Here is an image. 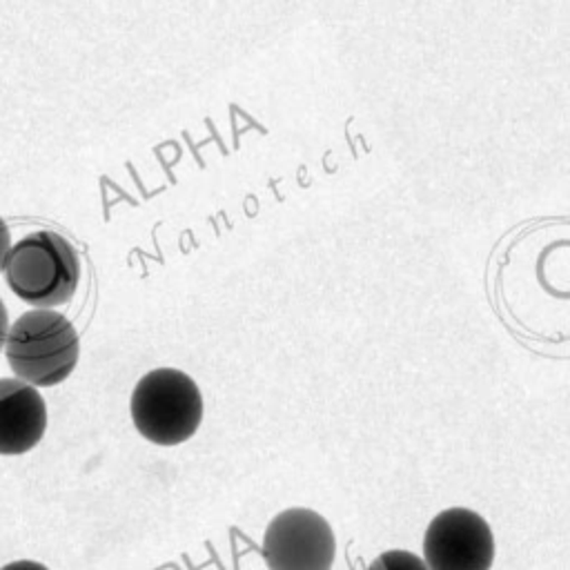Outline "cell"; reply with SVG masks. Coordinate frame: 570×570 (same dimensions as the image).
I'll use <instances>...</instances> for the list:
<instances>
[{"mask_svg": "<svg viewBox=\"0 0 570 570\" xmlns=\"http://www.w3.org/2000/svg\"><path fill=\"white\" fill-rule=\"evenodd\" d=\"M11 249V234H9V225L4 223V218L0 216V272H2V265H4V258Z\"/></svg>", "mask_w": 570, "mask_h": 570, "instance_id": "cell-8", "label": "cell"}, {"mask_svg": "<svg viewBox=\"0 0 570 570\" xmlns=\"http://www.w3.org/2000/svg\"><path fill=\"white\" fill-rule=\"evenodd\" d=\"M334 557V532L309 508H287L265 530L263 559L269 570H332Z\"/></svg>", "mask_w": 570, "mask_h": 570, "instance_id": "cell-4", "label": "cell"}, {"mask_svg": "<svg viewBox=\"0 0 570 570\" xmlns=\"http://www.w3.org/2000/svg\"><path fill=\"white\" fill-rule=\"evenodd\" d=\"M2 350L16 379L33 387H51L73 372L80 341L65 314L29 309L9 325Z\"/></svg>", "mask_w": 570, "mask_h": 570, "instance_id": "cell-2", "label": "cell"}, {"mask_svg": "<svg viewBox=\"0 0 570 570\" xmlns=\"http://www.w3.org/2000/svg\"><path fill=\"white\" fill-rule=\"evenodd\" d=\"M0 570H49L45 563L40 561H31V559H18V561H11L7 566H2Z\"/></svg>", "mask_w": 570, "mask_h": 570, "instance_id": "cell-9", "label": "cell"}, {"mask_svg": "<svg viewBox=\"0 0 570 570\" xmlns=\"http://www.w3.org/2000/svg\"><path fill=\"white\" fill-rule=\"evenodd\" d=\"M494 537L488 521L468 508L439 512L423 534L428 570H490Z\"/></svg>", "mask_w": 570, "mask_h": 570, "instance_id": "cell-5", "label": "cell"}, {"mask_svg": "<svg viewBox=\"0 0 570 570\" xmlns=\"http://www.w3.org/2000/svg\"><path fill=\"white\" fill-rule=\"evenodd\" d=\"M7 334H9V316H7V307H4V303L0 298V350L4 347Z\"/></svg>", "mask_w": 570, "mask_h": 570, "instance_id": "cell-10", "label": "cell"}, {"mask_svg": "<svg viewBox=\"0 0 570 570\" xmlns=\"http://www.w3.org/2000/svg\"><path fill=\"white\" fill-rule=\"evenodd\" d=\"M9 289L36 309L67 303L80 283V258L73 245L51 229H36L11 245L4 265Z\"/></svg>", "mask_w": 570, "mask_h": 570, "instance_id": "cell-1", "label": "cell"}, {"mask_svg": "<svg viewBox=\"0 0 570 570\" xmlns=\"http://www.w3.org/2000/svg\"><path fill=\"white\" fill-rule=\"evenodd\" d=\"M367 570H428V566L410 550H387L381 552Z\"/></svg>", "mask_w": 570, "mask_h": 570, "instance_id": "cell-7", "label": "cell"}, {"mask_svg": "<svg viewBox=\"0 0 570 570\" xmlns=\"http://www.w3.org/2000/svg\"><path fill=\"white\" fill-rule=\"evenodd\" d=\"M45 430L42 394L20 379H0V454L13 456L33 450Z\"/></svg>", "mask_w": 570, "mask_h": 570, "instance_id": "cell-6", "label": "cell"}, {"mask_svg": "<svg viewBox=\"0 0 570 570\" xmlns=\"http://www.w3.org/2000/svg\"><path fill=\"white\" fill-rule=\"evenodd\" d=\"M129 410L136 430L147 441L178 445L196 434L203 421V396L185 372L158 367L136 383Z\"/></svg>", "mask_w": 570, "mask_h": 570, "instance_id": "cell-3", "label": "cell"}]
</instances>
